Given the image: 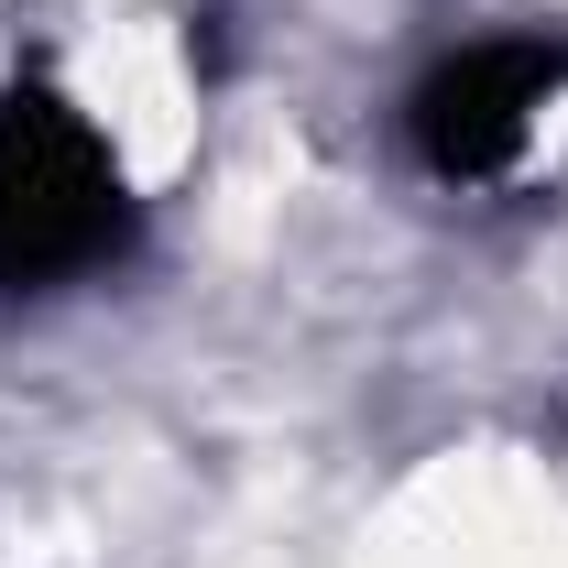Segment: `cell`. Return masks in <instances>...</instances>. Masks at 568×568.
I'll list each match as a JSON object with an SVG mask.
<instances>
[{
  "label": "cell",
  "mask_w": 568,
  "mask_h": 568,
  "mask_svg": "<svg viewBox=\"0 0 568 568\" xmlns=\"http://www.w3.org/2000/svg\"><path fill=\"white\" fill-rule=\"evenodd\" d=\"M132 252V175L67 88H0V284L44 295Z\"/></svg>",
  "instance_id": "obj_1"
},
{
  "label": "cell",
  "mask_w": 568,
  "mask_h": 568,
  "mask_svg": "<svg viewBox=\"0 0 568 568\" xmlns=\"http://www.w3.org/2000/svg\"><path fill=\"white\" fill-rule=\"evenodd\" d=\"M558 88H568V33H493V44H459L416 88L405 132H416L426 175L493 186V175H514V153L536 142V121L558 110Z\"/></svg>",
  "instance_id": "obj_2"
}]
</instances>
